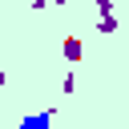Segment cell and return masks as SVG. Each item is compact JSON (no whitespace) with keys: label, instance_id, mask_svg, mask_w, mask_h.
<instances>
[{"label":"cell","instance_id":"obj_1","mask_svg":"<svg viewBox=\"0 0 129 129\" xmlns=\"http://www.w3.org/2000/svg\"><path fill=\"white\" fill-rule=\"evenodd\" d=\"M48 121H52V109H44V113H32V117H24V121H20V129H44Z\"/></svg>","mask_w":129,"mask_h":129}]
</instances>
